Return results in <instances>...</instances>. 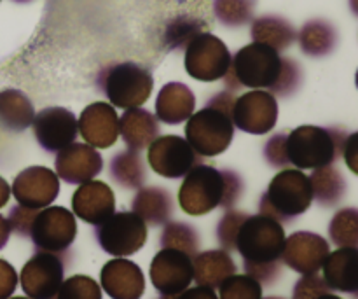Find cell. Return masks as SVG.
<instances>
[{
	"label": "cell",
	"instance_id": "11",
	"mask_svg": "<svg viewBox=\"0 0 358 299\" xmlns=\"http://www.w3.org/2000/svg\"><path fill=\"white\" fill-rule=\"evenodd\" d=\"M65 256L37 251L24 263L17 280L27 298L56 299L59 286L65 279Z\"/></svg>",
	"mask_w": 358,
	"mask_h": 299
},
{
	"label": "cell",
	"instance_id": "13",
	"mask_svg": "<svg viewBox=\"0 0 358 299\" xmlns=\"http://www.w3.org/2000/svg\"><path fill=\"white\" fill-rule=\"evenodd\" d=\"M147 149L149 167L164 179L184 177L194 165L201 163V156L178 135L157 137Z\"/></svg>",
	"mask_w": 358,
	"mask_h": 299
},
{
	"label": "cell",
	"instance_id": "10",
	"mask_svg": "<svg viewBox=\"0 0 358 299\" xmlns=\"http://www.w3.org/2000/svg\"><path fill=\"white\" fill-rule=\"evenodd\" d=\"M231 58L227 46L217 35L203 32L185 46L184 65L192 79L215 83L227 74Z\"/></svg>",
	"mask_w": 358,
	"mask_h": 299
},
{
	"label": "cell",
	"instance_id": "40",
	"mask_svg": "<svg viewBox=\"0 0 358 299\" xmlns=\"http://www.w3.org/2000/svg\"><path fill=\"white\" fill-rule=\"evenodd\" d=\"M287 133H275L271 139L266 142L262 154H264L266 163L271 168H289V160H287Z\"/></svg>",
	"mask_w": 358,
	"mask_h": 299
},
{
	"label": "cell",
	"instance_id": "9",
	"mask_svg": "<svg viewBox=\"0 0 358 299\" xmlns=\"http://www.w3.org/2000/svg\"><path fill=\"white\" fill-rule=\"evenodd\" d=\"M93 233L101 251L115 258H128L145 245L147 224L133 212H114L94 226Z\"/></svg>",
	"mask_w": 358,
	"mask_h": 299
},
{
	"label": "cell",
	"instance_id": "17",
	"mask_svg": "<svg viewBox=\"0 0 358 299\" xmlns=\"http://www.w3.org/2000/svg\"><path fill=\"white\" fill-rule=\"evenodd\" d=\"M329 252L331 245L324 237L311 231H296L285 238L282 263L301 275H310L320 272Z\"/></svg>",
	"mask_w": 358,
	"mask_h": 299
},
{
	"label": "cell",
	"instance_id": "23",
	"mask_svg": "<svg viewBox=\"0 0 358 299\" xmlns=\"http://www.w3.org/2000/svg\"><path fill=\"white\" fill-rule=\"evenodd\" d=\"M196 109V97L184 83H168L156 98V118L164 125H180L187 121Z\"/></svg>",
	"mask_w": 358,
	"mask_h": 299
},
{
	"label": "cell",
	"instance_id": "30",
	"mask_svg": "<svg viewBox=\"0 0 358 299\" xmlns=\"http://www.w3.org/2000/svg\"><path fill=\"white\" fill-rule=\"evenodd\" d=\"M338 30L327 20H310L299 32L301 51L311 58H324L338 46Z\"/></svg>",
	"mask_w": 358,
	"mask_h": 299
},
{
	"label": "cell",
	"instance_id": "32",
	"mask_svg": "<svg viewBox=\"0 0 358 299\" xmlns=\"http://www.w3.org/2000/svg\"><path fill=\"white\" fill-rule=\"evenodd\" d=\"M203 32H208V23L203 18L187 13L177 14L164 21L163 30H161V46L166 51L185 49V46Z\"/></svg>",
	"mask_w": 358,
	"mask_h": 299
},
{
	"label": "cell",
	"instance_id": "20",
	"mask_svg": "<svg viewBox=\"0 0 358 299\" xmlns=\"http://www.w3.org/2000/svg\"><path fill=\"white\" fill-rule=\"evenodd\" d=\"M101 289L112 299H140L145 293V277L136 263L115 258L100 272Z\"/></svg>",
	"mask_w": 358,
	"mask_h": 299
},
{
	"label": "cell",
	"instance_id": "37",
	"mask_svg": "<svg viewBox=\"0 0 358 299\" xmlns=\"http://www.w3.org/2000/svg\"><path fill=\"white\" fill-rule=\"evenodd\" d=\"M56 299H101V289L91 277L73 275L63 280Z\"/></svg>",
	"mask_w": 358,
	"mask_h": 299
},
{
	"label": "cell",
	"instance_id": "39",
	"mask_svg": "<svg viewBox=\"0 0 358 299\" xmlns=\"http://www.w3.org/2000/svg\"><path fill=\"white\" fill-rule=\"evenodd\" d=\"M327 293H331V289L325 284L324 277L318 273H310L297 280L292 291V299H317Z\"/></svg>",
	"mask_w": 358,
	"mask_h": 299
},
{
	"label": "cell",
	"instance_id": "49",
	"mask_svg": "<svg viewBox=\"0 0 358 299\" xmlns=\"http://www.w3.org/2000/svg\"><path fill=\"white\" fill-rule=\"evenodd\" d=\"M264 299H285V298H275V296H271V298H264Z\"/></svg>",
	"mask_w": 358,
	"mask_h": 299
},
{
	"label": "cell",
	"instance_id": "43",
	"mask_svg": "<svg viewBox=\"0 0 358 299\" xmlns=\"http://www.w3.org/2000/svg\"><path fill=\"white\" fill-rule=\"evenodd\" d=\"M343 156L353 174H358V133H350L343 147Z\"/></svg>",
	"mask_w": 358,
	"mask_h": 299
},
{
	"label": "cell",
	"instance_id": "6",
	"mask_svg": "<svg viewBox=\"0 0 358 299\" xmlns=\"http://www.w3.org/2000/svg\"><path fill=\"white\" fill-rule=\"evenodd\" d=\"M313 203V193L308 175L297 168H283L269 182L259 200V214L278 221L292 223L303 216Z\"/></svg>",
	"mask_w": 358,
	"mask_h": 299
},
{
	"label": "cell",
	"instance_id": "45",
	"mask_svg": "<svg viewBox=\"0 0 358 299\" xmlns=\"http://www.w3.org/2000/svg\"><path fill=\"white\" fill-rule=\"evenodd\" d=\"M10 233H13V231H10L9 221H7V217L0 216V251L7 245Z\"/></svg>",
	"mask_w": 358,
	"mask_h": 299
},
{
	"label": "cell",
	"instance_id": "16",
	"mask_svg": "<svg viewBox=\"0 0 358 299\" xmlns=\"http://www.w3.org/2000/svg\"><path fill=\"white\" fill-rule=\"evenodd\" d=\"M10 195L17 205L41 210L51 205L59 195V179L45 167H30L16 175Z\"/></svg>",
	"mask_w": 358,
	"mask_h": 299
},
{
	"label": "cell",
	"instance_id": "38",
	"mask_svg": "<svg viewBox=\"0 0 358 299\" xmlns=\"http://www.w3.org/2000/svg\"><path fill=\"white\" fill-rule=\"evenodd\" d=\"M247 212H240V210L229 209L226 210L222 217H220L219 224H217V242L222 247V251L233 252L234 251V242H236V235L240 231L241 224L247 219Z\"/></svg>",
	"mask_w": 358,
	"mask_h": 299
},
{
	"label": "cell",
	"instance_id": "48",
	"mask_svg": "<svg viewBox=\"0 0 358 299\" xmlns=\"http://www.w3.org/2000/svg\"><path fill=\"white\" fill-rule=\"evenodd\" d=\"M14 2H17V4H28V2H31V0H14Z\"/></svg>",
	"mask_w": 358,
	"mask_h": 299
},
{
	"label": "cell",
	"instance_id": "28",
	"mask_svg": "<svg viewBox=\"0 0 358 299\" xmlns=\"http://www.w3.org/2000/svg\"><path fill=\"white\" fill-rule=\"evenodd\" d=\"M250 35L254 42L269 46L278 53L289 49L297 39V32L292 27V23L287 21L285 18L273 16V14L255 18L252 21Z\"/></svg>",
	"mask_w": 358,
	"mask_h": 299
},
{
	"label": "cell",
	"instance_id": "2",
	"mask_svg": "<svg viewBox=\"0 0 358 299\" xmlns=\"http://www.w3.org/2000/svg\"><path fill=\"white\" fill-rule=\"evenodd\" d=\"M285 238L282 224L262 214H248L238 231L234 251L240 252L243 259L245 273L257 280L262 287L276 284L282 275V252Z\"/></svg>",
	"mask_w": 358,
	"mask_h": 299
},
{
	"label": "cell",
	"instance_id": "3",
	"mask_svg": "<svg viewBox=\"0 0 358 299\" xmlns=\"http://www.w3.org/2000/svg\"><path fill=\"white\" fill-rule=\"evenodd\" d=\"M243 193L245 181L240 174L198 163L184 175L178 189V205L189 216H206L219 207L234 209Z\"/></svg>",
	"mask_w": 358,
	"mask_h": 299
},
{
	"label": "cell",
	"instance_id": "8",
	"mask_svg": "<svg viewBox=\"0 0 358 299\" xmlns=\"http://www.w3.org/2000/svg\"><path fill=\"white\" fill-rule=\"evenodd\" d=\"M28 238L35 251L65 256L77 238L76 216L65 207H45L35 214Z\"/></svg>",
	"mask_w": 358,
	"mask_h": 299
},
{
	"label": "cell",
	"instance_id": "24",
	"mask_svg": "<svg viewBox=\"0 0 358 299\" xmlns=\"http://www.w3.org/2000/svg\"><path fill=\"white\" fill-rule=\"evenodd\" d=\"M173 209V196L161 186H142L131 200V212L152 228L164 226Z\"/></svg>",
	"mask_w": 358,
	"mask_h": 299
},
{
	"label": "cell",
	"instance_id": "47",
	"mask_svg": "<svg viewBox=\"0 0 358 299\" xmlns=\"http://www.w3.org/2000/svg\"><path fill=\"white\" fill-rule=\"evenodd\" d=\"M317 299H343V298L336 296V294H332V293H327V294H322V296L317 298Z\"/></svg>",
	"mask_w": 358,
	"mask_h": 299
},
{
	"label": "cell",
	"instance_id": "14",
	"mask_svg": "<svg viewBox=\"0 0 358 299\" xmlns=\"http://www.w3.org/2000/svg\"><path fill=\"white\" fill-rule=\"evenodd\" d=\"M150 282L163 299H171L191 287L192 258L175 249H161L150 263Z\"/></svg>",
	"mask_w": 358,
	"mask_h": 299
},
{
	"label": "cell",
	"instance_id": "12",
	"mask_svg": "<svg viewBox=\"0 0 358 299\" xmlns=\"http://www.w3.org/2000/svg\"><path fill=\"white\" fill-rule=\"evenodd\" d=\"M234 128L250 135H266L278 123V102L275 95L264 90L247 91L236 97L231 112Z\"/></svg>",
	"mask_w": 358,
	"mask_h": 299
},
{
	"label": "cell",
	"instance_id": "36",
	"mask_svg": "<svg viewBox=\"0 0 358 299\" xmlns=\"http://www.w3.org/2000/svg\"><path fill=\"white\" fill-rule=\"evenodd\" d=\"M219 299H262V286L247 273H234L219 286Z\"/></svg>",
	"mask_w": 358,
	"mask_h": 299
},
{
	"label": "cell",
	"instance_id": "44",
	"mask_svg": "<svg viewBox=\"0 0 358 299\" xmlns=\"http://www.w3.org/2000/svg\"><path fill=\"white\" fill-rule=\"evenodd\" d=\"M171 299H219L215 294V289H210L205 286H196V287H187L185 291H182L178 296Z\"/></svg>",
	"mask_w": 358,
	"mask_h": 299
},
{
	"label": "cell",
	"instance_id": "33",
	"mask_svg": "<svg viewBox=\"0 0 358 299\" xmlns=\"http://www.w3.org/2000/svg\"><path fill=\"white\" fill-rule=\"evenodd\" d=\"M161 249H175L194 258L199 252V233L192 224L182 221H168L159 235Z\"/></svg>",
	"mask_w": 358,
	"mask_h": 299
},
{
	"label": "cell",
	"instance_id": "34",
	"mask_svg": "<svg viewBox=\"0 0 358 299\" xmlns=\"http://www.w3.org/2000/svg\"><path fill=\"white\" fill-rule=\"evenodd\" d=\"M331 244L336 247H358V210L350 209L338 210L329 224Z\"/></svg>",
	"mask_w": 358,
	"mask_h": 299
},
{
	"label": "cell",
	"instance_id": "35",
	"mask_svg": "<svg viewBox=\"0 0 358 299\" xmlns=\"http://www.w3.org/2000/svg\"><path fill=\"white\" fill-rule=\"evenodd\" d=\"M255 0H213V14L229 28L245 27L254 20Z\"/></svg>",
	"mask_w": 358,
	"mask_h": 299
},
{
	"label": "cell",
	"instance_id": "42",
	"mask_svg": "<svg viewBox=\"0 0 358 299\" xmlns=\"http://www.w3.org/2000/svg\"><path fill=\"white\" fill-rule=\"evenodd\" d=\"M17 287V273L10 263L0 259V299H7Z\"/></svg>",
	"mask_w": 358,
	"mask_h": 299
},
{
	"label": "cell",
	"instance_id": "4",
	"mask_svg": "<svg viewBox=\"0 0 358 299\" xmlns=\"http://www.w3.org/2000/svg\"><path fill=\"white\" fill-rule=\"evenodd\" d=\"M236 93L219 91L206 100L205 107L192 112L185 125V140L192 149L205 158H213L229 149L234 139V125L231 119Z\"/></svg>",
	"mask_w": 358,
	"mask_h": 299
},
{
	"label": "cell",
	"instance_id": "15",
	"mask_svg": "<svg viewBox=\"0 0 358 299\" xmlns=\"http://www.w3.org/2000/svg\"><path fill=\"white\" fill-rule=\"evenodd\" d=\"M31 130L38 146L49 154L65 149L79 135L77 118L65 107H45L35 114Z\"/></svg>",
	"mask_w": 358,
	"mask_h": 299
},
{
	"label": "cell",
	"instance_id": "46",
	"mask_svg": "<svg viewBox=\"0 0 358 299\" xmlns=\"http://www.w3.org/2000/svg\"><path fill=\"white\" fill-rule=\"evenodd\" d=\"M9 198H10V186L7 184L6 179L0 177V209H3V207L9 203Z\"/></svg>",
	"mask_w": 358,
	"mask_h": 299
},
{
	"label": "cell",
	"instance_id": "31",
	"mask_svg": "<svg viewBox=\"0 0 358 299\" xmlns=\"http://www.w3.org/2000/svg\"><path fill=\"white\" fill-rule=\"evenodd\" d=\"M110 179L124 189H140L147 182V167L140 151H119L108 163Z\"/></svg>",
	"mask_w": 358,
	"mask_h": 299
},
{
	"label": "cell",
	"instance_id": "26",
	"mask_svg": "<svg viewBox=\"0 0 358 299\" xmlns=\"http://www.w3.org/2000/svg\"><path fill=\"white\" fill-rule=\"evenodd\" d=\"M236 272V263L226 251L198 252L192 258V280L198 286L219 289L220 284Z\"/></svg>",
	"mask_w": 358,
	"mask_h": 299
},
{
	"label": "cell",
	"instance_id": "25",
	"mask_svg": "<svg viewBox=\"0 0 358 299\" xmlns=\"http://www.w3.org/2000/svg\"><path fill=\"white\" fill-rule=\"evenodd\" d=\"M119 135L128 149L143 151L159 137V121L147 109H126L119 119Z\"/></svg>",
	"mask_w": 358,
	"mask_h": 299
},
{
	"label": "cell",
	"instance_id": "51",
	"mask_svg": "<svg viewBox=\"0 0 358 299\" xmlns=\"http://www.w3.org/2000/svg\"><path fill=\"white\" fill-rule=\"evenodd\" d=\"M161 299H163V298H161Z\"/></svg>",
	"mask_w": 358,
	"mask_h": 299
},
{
	"label": "cell",
	"instance_id": "19",
	"mask_svg": "<svg viewBox=\"0 0 358 299\" xmlns=\"http://www.w3.org/2000/svg\"><path fill=\"white\" fill-rule=\"evenodd\" d=\"M79 133L94 149L112 147L119 139V116L107 102H93L79 116Z\"/></svg>",
	"mask_w": 358,
	"mask_h": 299
},
{
	"label": "cell",
	"instance_id": "7",
	"mask_svg": "<svg viewBox=\"0 0 358 299\" xmlns=\"http://www.w3.org/2000/svg\"><path fill=\"white\" fill-rule=\"evenodd\" d=\"M98 91L110 102L112 107H142L149 100L154 77L149 69L135 62H117L105 65L96 74Z\"/></svg>",
	"mask_w": 358,
	"mask_h": 299
},
{
	"label": "cell",
	"instance_id": "1",
	"mask_svg": "<svg viewBox=\"0 0 358 299\" xmlns=\"http://www.w3.org/2000/svg\"><path fill=\"white\" fill-rule=\"evenodd\" d=\"M224 79L227 91L238 93L243 88L264 90L280 98H290L304 83L303 67L294 58L282 56L266 44L252 42L231 58Z\"/></svg>",
	"mask_w": 358,
	"mask_h": 299
},
{
	"label": "cell",
	"instance_id": "29",
	"mask_svg": "<svg viewBox=\"0 0 358 299\" xmlns=\"http://www.w3.org/2000/svg\"><path fill=\"white\" fill-rule=\"evenodd\" d=\"M308 179H310L313 200H317L318 205L325 209L339 205L348 193V182L334 165L315 168Z\"/></svg>",
	"mask_w": 358,
	"mask_h": 299
},
{
	"label": "cell",
	"instance_id": "22",
	"mask_svg": "<svg viewBox=\"0 0 358 299\" xmlns=\"http://www.w3.org/2000/svg\"><path fill=\"white\" fill-rule=\"evenodd\" d=\"M324 280L331 291L358 294V251L355 247H341L329 252L324 261Z\"/></svg>",
	"mask_w": 358,
	"mask_h": 299
},
{
	"label": "cell",
	"instance_id": "27",
	"mask_svg": "<svg viewBox=\"0 0 358 299\" xmlns=\"http://www.w3.org/2000/svg\"><path fill=\"white\" fill-rule=\"evenodd\" d=\"M34 118V104L23 91L14 90V88L0 91V128L3 132H24L31 126Z\"/></svg>",
	"mask_w": 358,
	"mask_h": 299
},
{
	"label": "cell",
	"instance_id": "50",
	"mask_svg": "<svg viewBox=\"0 0 358 299\" xmlns=\"http://www.w3.org/2000/svg\"><path fill=\"white\" fill-rule=\"evenodd\" d=\"M7 299H30V298H7Z\"/></svg>",
	"mask_w": 358,
	"mask_h": 299
},
{
	"label": "cell",
	"instance_id": "18",
	"mask_svg": "<svg viewBox=\"0 0 358 299\" xmlns=\"http://www.w3.org/2000/svg\"><path fill=\"white\" fill-rule=\"evenodd\" d=\"M55 170L58 179L66 184L80 186L93 181L103 170V160L90 144L73 142L56 153Z\"/></svg>",
	"mask_w": 358,
	"mask_h": 299
},
{
	"label": "cell",
	"instance_id": "5",
	"mask_svg": "<svg viewBox=\"0 0 358 299\" xmlns=\"http://www.w3.org/2000/svg\"><path fill=\"white\" fill-rule=\"evenodd\" d=\"M350 133L332 126L304 125L287 133V160L297 170L334 165L339 160Z\"/></svg>",
	"mask_w": 358,
	"mask_h": 299
},
{
	"label": "cell",
	"instance_id": "41",
	"mask_svg": "<svg viewBox=\"0 0 358 299\" xmlns=\"http://www.w3.org/2000/svg\"><path fill=\"white\" fill-rule=\"evenodd\" d=\"M37 212H38V210L27 209V207L17 205V203H16V205L10 207L9 217H7V221H9V226H10V231H14L17 237L28 238L31 221H34L35 214H37Z\"/></svg>",
	"mask_w": 358,
	"mask_h": 299
},
{
	"label": "cell",
	"instance_id": "21",
	"mask_svg": "<svg viewBox=\"0 0 358 299\" xmlns=\"http://www.w3.org/2000/svg\"><path fill=\"white\" fill-rule=\"evenodd\" d=\"M72 210L80 221L98 226L115 212L114 191L100 181L80 184L72 196Z\"/></svg>",
	"mask_w": 358,
	"mask_h": 299
}]
</instances>
